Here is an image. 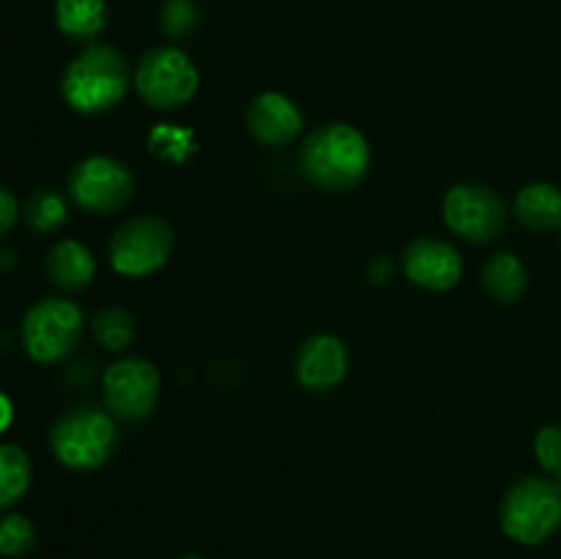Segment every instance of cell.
Returning a JSON list of instances; mask_svg holds the SVG:
<instances>
[{
  "label": "cell",
  "instance_id": "cell-1",
  "mask_svg": "<svg viewBox=\"0 0 561 559\" xmlns=\"http://www.w3.org/2000/svg\"><path fill=\"white\" fill-rule=\"evenodd\" d=\"M299 168L323 192H348L370 170V142L348 124H323L305 137Z\"/></svg>",
  "mask_w": 561,
  "mask_h": 559
},
{
  "label": "cell",
  "instance_id": "cell-2",
  "mask_svg": "<svg viewBox=\"0 0 561 559\" xmlns=\"http://www.w3.org/2000/svg\"><path fill=\"white\" fill-rule=\"evenodd\" d=\"M129 91V64L110 44H88L64 71V102L80 115H102Z\"/></svg>",
  "mask_w": 561,
  "mask_h": 559
},
{
  "label": "cell",
  "instance_id": "cell-3",
  "mask_svg": "<svg viewBox=\"0 0 561 559\" xmlns=\"http://www.w3.org/2000/svg\"><path fill=\"white\" fill-rule=\"evenodd\" d=\"M502 529L520 546H540L561 529V482L524 477L502 499Z\"/></svg>",
  "mask_w": 561,
  "mask_h": 559
},
{
  "label": "cell",
  "instance_id": "cell-4",
  "mask_svg": "<svg viewBox=\"0 0 561 559\" xmlns=\"http://www.w3.org/2000/svg\"><path fill=\"white\" fill-rule=\"evenodd\" d=\"M115 442H118V431H115L113 414L96 406L66 411L49 431V447L55 458L77 471H91L107 464Z\"/></svg>",
  "mask_w": 561,
  "mask_h": 559
},
{
  "label": "cell",
  "instance_id": "cell-5",
  "mask_svg": "<svg viewBox=\"0 0 561 559\" xmlns=\"http://www.w3.org/2000/svg\"><path fill=\"white\" fill-rule=\"evenodd\" d=\"M85 318L75 301L44 296L22 318V345L38 365H55L80 345Z\"/></svg>",
  "mask_w": 561,
  "mask_h": 559
},
{
  "label": "cell",
  "instance_id": "cell-6",
  "mask_svg": "<svg viewBox=\"0 0 561 559\" xmlns=\"http://www.w3.org/2000/svg\"><path fill=\"white\" fill-rule=\"evenodd\" d=\"M131 82H135L142 102L151 104V107L179 110L190 104V99L197 93L201 75H197V66L192 64L184 49L162 44V47H151L142 53Z\"/></svg>",
  "mask_w": 561,
  "mask_h": 559
},
{
  "label": "cell",
  "instance_id": "cell-7",
  "mask_svg": "<svg viewBox=\"0 0 561 559\" xmlns=\"http://www.w3.org/2000/svg\"><path fill=\"white\" fill-rule=\"evenodd\" d=\"M175 233L162 217H135L121 225L110 239V263L124 277H148L170 261Z\"/></svg>",
  "mask_w": 561,
  "mask_h": 559
},
{
  "label": "cell",
  "instance_id": "cell-8",
  "mask_svg": "<svg viewBox=\"0 0 561 559\" xmlns=\"http://www.w3.org/2000/svg\"><path fill=\"white\" fill-rule=\"evenodd\" d=\"M69 197L88 214H115L135 197V175L124 162L93 153L69 173Z\"/></svg>",
  "mask_w": 561,
  "mask_h": 559
},
{
  "label": "cell",
  "instance_id": "cell-9",
  "mask_svg": "<svg viewBox=\"0 0 561 559\" xmlns=\"http://www.w3.org/2000/svg\"><path fill=\"white\" fill-rule=\"evenodd\" d=\"M444 223L453 233L463 236L474 244H491L502 236L507 225V208H504L502 195L493 186L458 184L444 197Z\"/></svg>",
  "mask_w": 561,
  "mask_h": 559
},
{
  "label": "cell",
  "instance_id": "cell-10",
  "mask_svg": "<svg viewBox=\"0 0 561 559\" xmlns=\"http://www.w3.org/2000/svg\"><path fill=\"white\" fill-rule=\"evenodd\" d=\"M162 378L159 370L142 356H126L113 362L102 378L104 406L115 420L140 422L157 409Z\"/></svg>",
  "mask_w": 561,
  "mask_h": 559
},
{
  "label": "cell",
  "instance_id": "cell-11",
  "mask_svg": "<svg viewBox=\"0 0 561 559\" xmlns=\"http://www.w3.org/2000/svg\"><path fill=\"white\" fill-rule=\"evenodd\" d=\"M296 381L310 392H332L348 376V349L337 334H312L296 351Z\"/></svg>",
  "mask_w": 561,
  "mask_h": 559
},
{
  "label": "cell",
  "instance_id": "cell-12",
  "mask_svg": "<svg viewBox=\"0 0 561 559\" xmlns=\"http://www.w3.org/2000/svg\"><path fill=\"white\" fill-rule=\"evenodd\" d=\"M405 277L425 290H449L463 274V261L449 241L420 236L403 252Z\"/></svg>",
  "mask_w": 561,
  "mask_h": 559
},
{
  "label": "cell",
  "instance_id": "cell-13",
  "mask_svg": "<svg viewBox=\"0 0 561 559\" xmlns=\"http://www.w3.org/2000/svg\"><path fill=\"white\" fill-rule=\"evenodd\" d=\"M247 129L263 146H288L305 129V115L285 93L263 91L247 107Z\"/></svg>",
  "mask_w": 561,
  "mask_h": 559
},
{
  "label": "cell",
  "instance_id": "cell-14",
  "mask_svg": "<svg viewBox=\"0 0 561 559\" xmlns=\"http://www.w3.org/2000/svg\"><path fill=\"white\" fill-rule=\"evenodd\" d=\"M44 272H47L49 283L60 290H82L91 285L93 274H96V261H93L91 250L75 239H60L49 247L47 261H44Z\"/></svg>",
  "mask_w": 561,
  "mask_h": 559
},
{
  "label": "cell",
  "instance_id": "cell-15",
  "mask_svg": "<svg viewBox=\"0 0 561 559\" xmlns=\"http://www.w3.org/2000/svg\"><path fill=\"white\" fill-rule=\"evenodd\" d=\"M107 22V0H55V25L71 42L93 44Z\"/></svg>",
  "mask_w": 561,
  "mask_h": 559
},
{
  "label": "cell",
  "instance_id": "cell-16",
  "mask_svg": "<svg viewBox=\"0 0 561 559\" xmlns=\"http://www.w3.org/2000/svg\"><path fill=\"white\" fill-rule=\"evenodd\" d=\"M513 214L524 228L537 230V233L561 230V190L548 181L524 186L515 195Z\"/></svg>",
  "mask_w": 561,
  "mask_h": 559
},
{
  "label": "cell",
  "instance_id": "cell-17",
  "mask_svg": "<svg viewBox=\"0 0 561 559\" xmlns=\"http://www.w3.org/2000/svg\"><path fill=\"white\" fill-rule=\"evenodd\" d=\"M482 283L493 299L502 305H515L526 294L529 274L515 252H496L482 269Z\"/></svg>",
  "mask_w": 561,
  "mask_h": 559
},
{
  "label": "cell",
  "instance_id": "cell-18",
  "mask_svg": "<svg viewBox=\"0 0 561 559\" xmlns=\"http://www.w3.org/2000/svg\"><path fill=\"white\" fill-rule=\"evenodd\" d=\"M33 480L31 458L16 444H0V513L14 507Z\"/></svg>",
  "mask_w": 561,
  "mask_h": 559
},
{
  "label": "cell",
  "instance_id": "cell-19",
  "mask_svg": "<svg viewBox=\"0 0 561 559\" xmlns=\"http://www.w3.org/2000/svg\"><path fill=\"white\" fill-rule=\"evenodd\" d=\"M25 225L33 233H58L69 219V206H66L64 195L55 190H36L27 197L25 208H22Z\"/></svg>",
  "mask_w": 561,
  "mask_h": 559
},
{
  "label": "cell",
  "instance_id": "cell-20",
  "mask_svg": "<svg viewBox=\"0 0 561 559\" xmlns=\"http://www.w3.org/2000/svg\"><path fill=\"white\" fill-rule=\"evenodd\" d=\"M91 329L99 345L110 351H124L135 340V318L121 307H102L91 318Z\"/></svg>",
  "mask_w": 561,
  "mask_h": 559
},
{
  "label": "cell",
  "instance_id": "cell-21",
  "mask_svg": "<svg viewBox=\"0 0 561 559\" xmlns=\"http://www.w3.org/2000/svg\"><path fill=\"white\" fill-rule=\"evenodd\" d=\"M36 548V526L27 515L3 513L0 515V557L22 559Z\"/></svg>",
  "mask_w": 561,
  "mask_h": 559
},
{
  "label": "cell",
  "instance_id": "cell-22",
  "mask_svg": "<svg viewBox=\"0 0 561 559\" xmlns=\"http://www.w3.org/2000/svg\"><path fill=\"white\" fill-rule=\"evenodd\" d=\"M159 22H162L164 36L184 38L190 36L197 27V22H201V9H197L195 0H164Z\"/></svg>",
  "mask_w": 561,
  "mask_h": 559
},
{
  "label": "cell",
  "instance_id": "cell-23",
  "mask_svg": "<svg viewBox=\"0 0 561 559\" xmlns=\"http://www.w3.org/2000/svg\"><path fill=\"white\" fill-rule=\"evenodd\" d=\"M537 464L551 480L561 482V425H546L535 438Z\"/></svg>",
  "mask_w": 561,
  "mask_h": 559
},
{
  "label": "cell",
  "instance_id": "cell-24",
  "mask_svg": "<svg viewBox=\"0 0 561 559\" xmlns=\"http://www.w3.org/2000/svg\"><path fill=\"white\" fill-rule=\"evenodd\" d=\"M148 146H151L153 153H159V157L175 159V162H179V159H184L186 153L192 151V135L190 132H181L162 124L151 137H148Z\"/></svg>",
  "mask_w": 561,
  "mask_h": 559
},
{
  "label": "cell",
  "instance_id": "cell-25",
  "mask_svg": "<svg viewBox=\"0 0 561 559\" xmlns=\"http://www.w3.org/2000/svg\"><path fill=\"white\" fill-rule=\"evenodd\" d=\"M16 219H20V201L9 186L0 184V236L9 233Z\"/></svg>",
  "mask_w": 561,
  "mask_h": 559
},
{
  "label": "cell",
  "instance_id": "cell-26",
  "mask_svg": "<svg viewBox=\"0 0 561 559\" xmlns=\"http://www.w3.org/2000/svg\"><path fill=\"white\" fill-rule=\"evenodd\" d=\"M11 422H14V403H11L9 395L0 389V436H3L5 431L11 427Z\"/></svg>",
  "mask_w": 561,
  "mask_h": 559
},
{
  "label": "cell",
  "instance_id": "cell-27",
  "mask_svg": "<svg viewBox=\"0 0 561 559\" xmlns=\"http://www.w3.org/2000/svg\"><path fill=\"white\" fill-rule=\"evenodd\" d=\"M179 559H206V557H201V554H184V557H179Z\"/></svg>",
  "mask_w": 561,
  "mask_h": 559
}]
</instances>
